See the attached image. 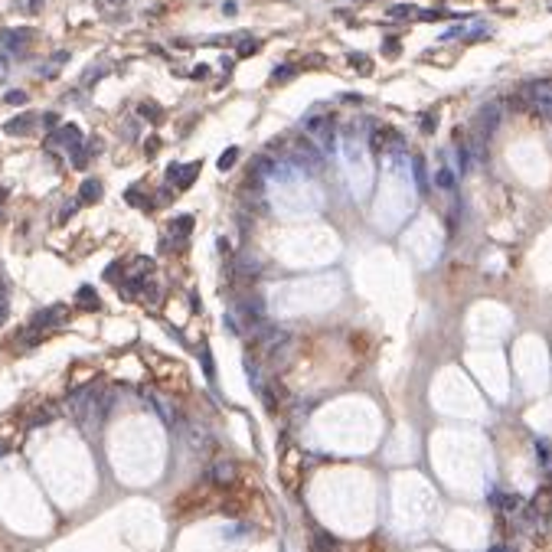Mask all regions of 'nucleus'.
<instances>
[{"label": "nucleus", "instance_id": "nucleus-30", "mask_svg": "<svg viewBox=\"0 0 552 552\" xmlns=\"http://www.w3.org/2000/svg\"><path fill=\"white\" fill-rule=\"evenodd\" d=\"M4 317H7V301L0 298V324H4Z\"/></svg>", "mask_w": 552, "mask_h": 552}, {"label": "nucleus", "instance_id": "nucleus-24", "mask_svg": "<svg viewBox=\"0 0 552 552\" xmlns=\"http://www.w3.org/2000/svg\"><path fill=\"white\" fill-rule=\"evenodd\" d=\"M415 180H418V186L425 190V164H422V157H415Z\"/></svg>", "mask_w": 552, "mask_h": 552}, {"label": "nucleus", "instance_id": "nucleus-19", "mask_svg": "<svg viewBox=\"0 0 552 552\" xmlns=\"http://www.w3.org/2000/svg\"><path fill=\"white\" fill-rule=\"evenodd\" d=\"M137 111H141L144 118H151V121H160V118H164V114H160V108L154 105V102H144L141 108H137Z\"/></svg>", "mask_w": 552, "mask_h": 552}, {"label": "nucleus", "instance_id": "nucleus-5", "mask_svg": "<svg viewBox=\"0 0 552 552\" xmlns=\"http://www.w3.org/2000/svg\"><path fill=\"white\" fill-rule=\"evenodd\" d=\"M199 160H193V164H170L167 167V180L177 186V190H190L193 186V180H196V173H199Z\"/></svg>", "mask_w": 552, "mask_h": 552}, {"label": "nucleus", "instance_id": "nucleus-7", "mask_svg": "<svg viewBox=\"0 0 552 552\" xmlns=\"http://www.w3.org/2000/svg\"><path fill=\"white\" fill-rule=\"evenodd\" d=\"M372 151H402V134L392 128H376L372 131Z\"/></svg>", "mask_w": 552, "mask_h": 552}, {"label": "nucleus", "instance_id": "nucleus-11", "mask_svg": "<svg viewBox=\"0 0 552 552\" xmlns=\"http://www.w3.org/2000/svg\"><path fill=\"white\" fill-rule=\"evenodd\" d=\"M497 121H500V105H487V108H480V131H484V134H493Z\"/></svg>", "mask_w": 552, "mask_h": 552}, {"label": "nucleus", "instance_id": "nucleus-23", "mask_svg": "<svg viewBox=\"0 0 552 552\" xmlns=\"http://www.w3.org/2000/svg\"><path fill=\"white\" fill-rule=\"evenodd\" d=\"M434 128H438V114H425V118H422V131H425V134H431Z\"/></svg>", "mask_w": 552, "mask_h": 552}, {"label": "nucleus", "instance_id": "nucleus-6", "mask_svg": "<svg viewBox=\"0 0 552 552\" xmlns=\"http://www.w3.org/2000/svg\"><path fill=\"white\" fill-rule=\"evenodd\" d=\"M66 321H69V307L66 304H49V307H43L40 314H33V327L36 330L59 327V324H66Z\"/></svg>", "mask_w": 552, "mask_h": 552}, {"label": "nucleus", "instance_id": "nucleus-25", "mask_svg": "<svg viewBox=\"0 0 552 552\" xmlns=\"http://www.w3.org/2000/svg\"><path fill=\"white\" fill-rule=\"evenodd\" d=\"M7 102L10 105H26V92H7Z\"/></svg>", "mask_w": 552, "mask_h": 552}, {"label": "nucleus", "instance_id": "nucleus-8", "mask_svg": "<svg viewBox=\"0 0 552 552\" xmlns=\"http://www.w3.org/2000/svg\"><path fill=\"white\" fill-rule=\"evenodd\" d=\"M33 30H4V33H0V40L7 43V49H13V52H23L26 49L30 43H33Z\"/></svg>", "mask_w": 552, "mask_h": 552}, {"label": "nucleus", "instance_id": "nucleus-22", "mask_svg": "<svg viewBox=\"0 0 552 552\" xmlns=\"http://www.w3.org/2000/svg\"><path fill=\"white\" fill-rule=\"evenodd\" d=\"M389 17H395V20H399V17H415V7H412V4H399V7L389 10Z\"/></svg>", "mask_w": 552, "mask_h": 552}, {"label": "nucleus", "instance_id": "nucleus-9", "mask_svg": "<svg viewBox=\"0 0 552 552\" xmlns=\"http://www.w3.org/2000/svg\"><path fill=\"white\" fill-rule=\"evenodd\" d=\"M4 131L7 134H17V137L30 134V131H33V114H17V118H10L4 124Z\"/></svg>", "mask_w": 552, "mask_h": 552}, {"label": "nucleus", "instance_id": "nucleus-15", "mask_svg": "<svg viewBox=\"0 0 552 552\" xmlns=\"http://www.w3.org/2000/svg\"><path fill=\"white\" fill-rule=\"evenodd\" d=\"M236 160H239V147H229V151H222L219 170H232V167H236Z\"/></svg>", "mask_w": 552, "mask_h": 552}, {"label": "nucleus", "instance_id": "nucleus-27", "mask_svg": "<svg viewBox=\"0 0 552 552\" xmlns=\"http://www.w3.org/2000/svg\"><path fill=\"white\" fill-rule=\"evenodd\" d=\"M118 271H124L118 262H114V265H108V281H118Z\"/></svg>", "mask_w": 552, "mask_h": 552}, {"label": "nucleus", "instance_id": "nucleus-14", "mask_svg": "<svg viewBox=\"0 0 552 552\" xmlns=\"http://www.w3.org/2000/svg\"><path fill=\"white\" fill-rule=\"evenodd\" d=\"M102 199V183L98 180H85L79 190V203H98Z\"/></svg>", "mask_w": 552, "mask_h": 552}, {"label": "nucleus", "instance_id": "nucleus-26", "mask_svg": "<svg viewBox=\"0 0 552 552\" xmlns=\"http://www.w3.org/2000/svg\"><path fill=\"white\" fill-rule=\"evenodd\" d=\"M216 245H219V255H229V252H232V245H229V239H225V236H219V242H216Z\"/></svg>", "mask_w": 552, "mask_h": 552}, {"label": "nucleus", "instance_id": "nucleus-21", "mask_svg": "<svg viewBox=\"0 0 552 552\" xmlns=\"http://www.w3.org/2000/svg\"><path fill=\"white\" fill-rule=\"evenodd\" d=\"M294 72H298V69H294V66H281V69H275V75H271V82H287V79H294Z\"/></svg>", "mask_w": 552, "mask_h": 552}, {"label": "nucleus", "instance_id": "nucleus-17", "mask_svg": "<svg viewBox=\"0 0 552 552\" xmlns=\"http://www.w3.org/2000/svg\"><path fill=\"white\" fill-rule=\"evenodd\" d=\"M434 183L441 186V190H451V186H454V173H451V170H445L441 167L438 173H434Z\"/></svg>", "mask_w": 552, "mask_h": 552}, {"label": "nucleus", "instance_id": "nucleus-13", "mask_svg": "<svg viewBox=\"0 0 552 552\" xmlns=\"http://www.w3.org/2000/svg\"><path fill=\"white\" fill-rule=\"evenodd\" d=\"M151 271H154V258H147V255H137V258L128 265L131 278H151Z\"/></svg>", "mask_w": 552, "mask_h": 552}, {"label": "nucleus", "instance_id": "nucleus-3", "mask_svg": "<svg viewBox=\"0 0 552 552\" xmlns=\"http://www.w3.org/2000/svg\"><path fill=\"white\" fill-rule=\"evenodd\" d=\"M526 98H530V108L539 118L552 121V79H542V82H533L526 89Z\"/></svg>", "mask_w": 552, "mask_h": 552}, {"label": "nucleus", "instance_id": "nucleus-29", "mask_svg": "<svg viewBox=\"0 0 552 552\" xmlns=\"http://www.w3.org/2000/svg\"><path fill=\"white\" fill-rule=\"evenodd\" d=\"M157 147H160V144H157V137H151V144H144V151H147V157H151V154H157Z\"/></svg>", "mask_w": 552, "mask_h": 552}, {"label": "nucleus", "instance_id": "nucleus-20", "mask_svg": "<svg viewBox=\"0 0 552 552\" xmlns=\"http://www.w3.org/2000/svg\"><path fill=\"white\" fill-rule=\"evenodd\" d=\"M262 49V43L258 40H245V33H242V46H239V56H252V52H258Z\"/></svg>", "mask_w": 552, "mask_h": 552}, {"label": "nucleus", "instance_id": "nucleus-32", "mask_svg": "<svg viewBox=\"0 0 552 552\" xmlns=\"http://www.w3.org/2000/svg\"><path fill=\"white\" fill-rule=\"evenodd\" d=\"M4 294H7V284H4V278H0V298H4Z\"/></svg>", "mask_w": 552, "mask_h": 552}, {"label": "nucleus", "instance_id": "nucleus-1", "mask_svg": "<svg viewBox=\"0 0 552 552\" xmlns=\"http://www.w3.org/2000/svg\"><path fill=\"white\" fill-rule=\"evenodd\" d=\"M287 167H294L298 173H321L324 170V151L317 147L310 137H298V141H291V147H287Z\"/></svg>", "mask_w": 552, "mask_h": 552}, {"label": "nucleus", "instance_id": "nucleus-31", "mask_svg": "<svg viewBox=\"0 0 552 552\" xmlns=\"http://www.w3.org/2000/svg\"><path fill=\"white\" fill-rule=\"evenodd\" d=\"M0 79H7V62L0 59Z\"/></svg>", "mask_w": 552, "mask_h": 552}, {"label": "nucleus", "instance_id": "nucleus-10", "mask_svg": "<svg viewBox=\"0 0 552 552\" xmlns=\"http://www.w3.org/2000/svg\"><path fill=\"white\" fill-rule=\"evenodd\" d=\"M75 298H79V307H82V310H98V307H102V301H98V291H95L92 284H82Z\"/></svg>", "mask_w": 552, "mask_h": 552}, {"label": "nucleus", "instance_id": "nucleus-18", "mask_svg": "<svg viewBox=\"0 0 552 552\" xmlns=\"http://www.w3.org/2000/svg\"><path fill=\"white\" fill-rule=\"evenodd\" d=\"M199 360H203L206 379H209V383H213V379H216V369H213V356H209V350H206V346H199Z\"/></svg>", "mask_w": 552, "mask_h": 552}, {"label": "nucleus", "instance_id": "nucleus-12", "mask_svg": "<svg viewBox=\"0 0 552 552\" xmlns=\"http://www.w3.org/2000/svg\"><path fill=\"white\" fill-rule=\"evenodd\" d=\"M193 232V216H173V219H170V236L173 239H186Z\"/></svg>", "mask_w": 552, "mask_h": 552}, {"label": "nucleus", "instance_id": "nucleus-28", "mask_svg": "<svg viewBox=\"0 0 552 552\" xmlns=\"http://www.w3.org/2000/svg\"><path fill=\"white\" fill-rule=\"evenodd\" d=\"M386 52H389V56H395V52H399V40H386Z\"/></svg>", "mask_w": 552, "mask_h": 552}, {"label": "nucleus", "instance_id": "nucleus-16", "mask_svg": "<svg viewBox=\"0 0 552 552\" xmlns=\"http://www.w3.org/2000/svg\"><path fill=\"white\" fill-rule=\"evenodd\" d=\"M350 62H353V69H360V75H369V72H372L369 56H363V52H353V56H350Z\"/></svg>", "mask_w": 552, "mask_h": 552}, {"label": "nucleus", "instance_id": "nucleus-2", "mask_svg": "<svg viewBox=\"0 0 552 552\" xmlns=\"http://www.w3.org/2000/svg\"><path fill=\"white\" fill-rule=\"evenodd\" d=\"M304 131H307V137L321 147L324 154H333V151H337V128H333V118H330V114L310 111L307 118H304Z\"/></svg>", "mask_w": 552, "mask_h": 552}, {"label": "nucleus", "instance_id": "nucleus-4", "mask_svg": "<svg viewBox=\"0 0 552 552\" xmlns=\"http://www.w3.org/2000/svg\"><path fill=\"white\" fill-rule=\"evenodd\" d=\"M56 147H62V151H66V157H69L72 151H79V147H82V131L75 128V124H62L56 134H49V141H46V151H56Z\"/></svg>", "mask_w": 552, "mask_h": 552}]
</instances>
